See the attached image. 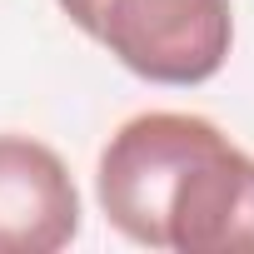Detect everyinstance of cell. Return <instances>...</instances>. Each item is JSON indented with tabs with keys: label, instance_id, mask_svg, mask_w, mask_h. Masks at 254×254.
I'll return each mask as SVG.
<instances>
[{
	"label": "cell",
	"instance_id": "1",
	"mask_svg": "<svg viewBox=\"0 0 254 254\" xmlns=\"http://www.w3.org/2000/svg\"><path fill=\"white\" fill-rule=\"evenodd\" d=\"M125 70L155 85H199L229 55V0H60Z\"/></svg>",
	"mask_w": 254,
	"mask_h": 254
},
{
	"label": "cell",
	"instance_id": "2",
	"mask_svg": "<svg viewBox=\"0 0 254 254\" xmlns=\"http://www.w3.org/2000/svg\"><path fill=\"white\" fill-rule=\"evenodd\" d=\"M219 140V130L199 115L155 110L120 125V135L100 155V204L120 234L135 244L165 249V209L180 175Z\"/></svg>",
	"mask_w": 254,
	"mask_h": 254
},
{
	"label": "cell",
	"instance_id": "3",
	"mask_svg": "<svg viewBox=\"0 0 254 254\" xmlns=\"http://www.w3.org/2000/svg\"><path fill=\"white\" fill-rule=\"evenodd\" d=\"M165 249L229 254L254 249V160L224 135L180 175L165 209Z\"/></svg>",
	"mask_w": 254,
	"mask_h": 254
},
{
	"label": "cell",
	"instance_id": "4",
	"mask_svg": "<svg viewBox=\"0 0 254 254\" xmlns=\"http://www.w3.org/2000/svg\"><path fill=\"white\" fill-rule=\"evenodd\" d=\"M80 229V194L60 155L0 135V254H55Z\"/></svg>",
	"mask_w": 254,
	"mask_h": 254
}]
</instances>
